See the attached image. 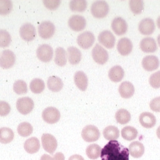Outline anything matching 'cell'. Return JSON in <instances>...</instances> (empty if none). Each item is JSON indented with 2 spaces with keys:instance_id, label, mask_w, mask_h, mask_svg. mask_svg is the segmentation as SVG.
Wrapping results in <instances>:
<instances>
[{
  "instance_id": "ab89813d",
  "label": "cell",
  "mask_w": 160,
  "mask_h": 160,
  "mask_svg": "<svg viewBox=\"0 0 160 160\" xmlns=\"http://www.w3.org/2000/svg\"><path fill=\"white\" fill-rule=\"evenodd\" d=\"M13 4L10 0H0V15H6L12 10Z\"/></svg>"
},
{
  "instance_id": "681fc988",
  "label": "cell",
  "mask_w": 160,
  "mask_h": 160,
  "mask_svg": "<svg viewBox=\"0 0 160 160\" xmlns=\"http://www.w3.org/2000/svg\"><path fill=\"white\" fill-rule=\"evenodd\" d=\"M157 42H158V45L160 47V34L157 37Z\"/></svg>"
},
{
  "instance_id": "ba28073f",
  "label": "cell",
  "mask_w": 160,
  "mask_h": 160,
  "mask_svg": "<svg viewBox=\"0 0 160 160\" xmlns=\"http://www.w3.org/2000/svg\"><path fill=\"white\" fill-rule=\"evenodd\" d=\"M42 119L48 124H55L60 119V111L54 107H48L43 110L42 113Z\"/></svg>"
},
{
  "instance_id": "5b68a950",
  "label": "cell",
  "mask_w": 160,
  "mask_h": 160,
  "mask_svg": "<svg viewBox=\"0 0 160 160\" xmlns=\"http://www.w3.org/2000/svg\"><path fill=\"white\" fill-rule=\"evenodd\" d=\"M95 40V37L93 33L89 31H86L78 35L77 41L82 49H88L93 46Z\"/></svg>"
},
{
  "instance_id": "4dcf8cb0",
  "label": "cell",
  "mask_w": 160,
  "mask_h": 160,
  "mask_svg": "<svg viewBox=\"0 0 160 160\" xmlns=\"http://www.w3.org/2000/svg\"><path fill=\"white\" fill-rule=\"evenodd\" d=\"M55 62L59 66H64L67 63L66 52L62 48H58L55 53Z\"/></svg>"
},
{
  "instance_id": "30bf717a",
  "label": "cell",
  "mask_w": 160,
  "mask_h": 160,
  "mask_svg": "<svg viewBox=\"0 0 160 160\" xmlns=\"http://www.w3.org/2000/svg\"><path fill=\"white\" fill-rule=\"evenodd\" d=\"M15 55L10 50H3L0 57V67L4 69L12 68L15 62Z\"/></svg>"
},
{
  "instance_id": "c3c4849f",
  "label": "cell",
  "mask_w": 160,
  "mask_h": 160,
  "mask_svg": "<svg viewBox=\"0 0 160 160\" xmlns=\"http://www.w3.org/2000/svg\"><path fill=\"white\" fill-rule=\"evenodd\" d=\"M157 26L158 27V28L160 29V16L158 18L157 21Z\"/></svg>"
},
{
  "instance_id": "8992f818",
  "label": "cell",
  "mask_w": 160,
  "mask_h": 160,
  "mask_svg": "<svg viewBox=\"0 0 160 160\" xmlns=\"http://www.w3.org/2000/svg\"><path fill=\"white\" fill-rule=\"evenodd\" d=\"M41 142L43 149L50 154H53L57 148V141L50 133H44L41 137Z\"/></svg>"
},
{
  "instance_id": "7402d4cb",
  "label": "cell",
  "mask_w": 160,
  "mask_h": 160,
  "mask_svg": "<svg viewBox=\"0 0 160 160\" xmlns=\"http://www.w3.org/2000/svg\"><path fill=\"white\" fill-rule=\"evenodd\" d=\"M74 81L77 88L81 91H86L88 86V78L82 71H78L74 75Z\"/></svg>"
},
{
  "instance_id": "d590c367",
  "label": "cell",
  "mask_w": 160,
  "mask_h": 160,
  "mask_svg": "<svg viewBox=\"0 0 160 160\" xmlns=\"http://www.w3.org/2000/svg\"><path fill=\"white\" fill-rule=\"evenodd\" d=\"M17 131L20 136L27 137L30 136L33 132V127L30 123L28 122H23L20 123L18 126Z\"/></svg>"
},
{
  "instance_id": "2e32d148",
  "label": "cell",
  "mask_w": 160,
  "mask_h": 160,
  "mask_svg": "<svg viewBox=\"0 0 160 160\" xmlns=\"http://www.w3.org/2000/svg\"><path fill=\"white\" fill-rule=\"evenodd\" d=\"M138 30L143 35H150L152 34L155 30L154 21L150 18L142 19L139 23Z\"/></svg>"
},
{
  "instance_id": "6da1fadb",
  "label": "cell",
  "mask_w": 160,
  "mask_h": 160,
  "mask_svg": "<svg viewBox=\"0 0 160 160\" xmlns=\"http://www.w3.org/2000/svg\"><path fill=\"white\" fill-rule=\"evenodd\" d=\"M101 160H129V149L117 140H111L101 150Z\"/></svg>"
},
{
  "instance_id": "3957f363",
  "label": "cell",
  "mask_w": 160,
  "mask_h": 160,
  "mask_svg": "<svg viewBox=\"0 0 160 160\" xmlns=\"http://www.w3.org/2000/svg\"><path fill=\"white\" fill-rule=\"evenodd\" d=\"M81 136L82 139L88 142H95L100 138V130L95 126L88 125L83 128Z\"/></svg>"
},
{
  "instance_id": "8fae6325",
  "label": "cell",
  "mask_w": 160,
  "mask_h": 160,
  "mask_svg": "<svg viewBox=\"0 0 160 160\" xmlns=\"http://www.w3.org/2000/svg\"><path fill=\"white\" fill-rule=\"evenodd\" d=\"M53 55V51L50 45L44 44L38 47L37 50V56L38 58L44 62L50 61Z\"/></svg>"
},
{
  "instance_id": "d4e9b609",
  "label": "cell",
  "mask_w": 160,
  "mask_h": 160,
  "mask_svg": "<svg viewBox=\"0 0 160 160\" xmlns=\"http://www.w3.org/2000/svg\"><path fill=\"white\" fill-rule=\"evenodd\" d=\"M124 71L120 66H115L109 71V78L114 82H118L123 79Z\"/></svg>"
},
{
  "instance_id": "5bb4252c",
  "label": "cell",
  "mask_w": 160,
  "mask_h": 160,
  "mask_svg": "<svg viewBox=\"0 0 160 160\" xmlns=\"http://www.w3.org/2000/svg\"><path fill=\"white\" fill-rule=\"evenodd\" d=\"M111 28L116 35L121 36L126 34L128 29V25L126 20L122 18L116 17L112 22Z\"/></svg>"
},
{
  "instance_id": "b9f144b4",
  "label": "cell",
  "mask_w": 160,
  "mask_h": 160,
  "mask_svg": "<svg viewBox=\"0 0 160 160\" xmlns=\"http://www.w3.org/2000/svg\"><path fill=\"white\" fill-rule=\"evenodd\" d=\"M44 6L50 10H56L61 4L60 0H44L42 1Z\"/></svg>"
},
{
  "instance_id": "7bdbcfd3",
  "label": "cell",
  "mask_w": 160,
  "mask_h": 160,
  "mask_svg": "<svg viewBox=\"0 0 160 160\" xmlns=\"http://www.w3.org/2000/svg\"><path fill=\"white\" fill-rule=\"evenodd\" d=\"M11 108L8 102L1 101H0V116L5 117L7 116L10 113Z\"/></svg>"
},
{
  "instance_id": "ffe728a7",
  "label": "cell",
  "mask_w": 160,
  "mask_h": 160,
  "mask_svg": "<svg viewBox=\"0 0 160 160\" xmlns=\"http://www.w3.org/2000/svg\"><path fill=\"white\" fill-rule=\"evenodd\" d=\"M140 47L145 53H153L158 49L156 41L151 37L144 38L140 42Z\"/></svg>"
},
{
  "instance_id": "1f68e13d",
  "label": "cell",
  "mask_w": 160,
  "mask_h": 160,
  "mask_svg": "<svg viewBox=\"0 0 160 160\" xmlns=\"http://www.w3.org/2000/svg\"><path fill=\"white\" fill-rule=\"evenodd\" d=\"M121 136L125 140L132 141L137 138L138 136V131L132 126H126L121 130Z\"/></svg>"
},
{
  "instance_id": "f35d334b",
  "label": "cell",
  "mask_w": 160,
  "mask_h": 160,
  "mask_svg": "<svg viewBox=\"0 0 160 160\" xmlns=\"http://www.w3.org/2000/svg\"><path fill=\"white\" fill-rule=\"evenodd\" d=\"M12 41L10 33L7 30H0V48H6Z\"/></svg>"
},
{
  "instance_id": "44dd1931",
  "label": "cell",
  "mask_w": 160,
  "mask_h": 160,
  "mask_svg": "<svg viewBox=\"0 0 160 160\" xmlns=\"http://www.w3.org/2000/svg\"><path fill=\"white\" fill-rule=\"evenodd\" d=\"M118 91L122 98L129 99L134 95L135 88L129 81H124L120 84Z\"/></svg>"
},
{
  "instance_id": "7c38bea8",
  "label": "cell",
  "mask_w": 160,
  "mask_h": 160,
  "mask_svg": "<svg viewBox=\"0 0 160 160\" xmlns=\"http://www.w3.org/2000/svg\"><path fill=\"white\" fill-rule=\"evenodd\" d=\"M98 41L105 48L111 49L115 44L116 38L113 34L109 30H104L98 35Z\"/></svg>"
},
{
  "instance_id": "277c9868",
  "label": "cell",
  "mask_w": 160,
  "mask_h": 160,
  "mask_svg": "<svg viewBox=\"0 0 160 160\" xmlns=\"http://www.w3.org/2000/svg\"><path fill=\"white\" fill-rule=\"evenodd\" d=\"M93 60L100 65L104 64L109 60V53L101 45L97 44L92 50Z\"/></svg>"
},
{
  "instance_id": "603a6c76",
  "label": "cell",
  "mask_w": 160,
  "mask_h": 160,
  "mask_svg": "<svg viewBox=\"0 0 160 160\" xmlns=\"http://www.w3.org/2000/svg\"><path fill=\"white\" fill-rule=\"evenodd\" d=\"M129 152L132 157L139 158L144 153V146L142 143L139 141H133L129 145Z\"/></svg>"
},
{
  "instance_id": "d6986e66",
  "label": "cell",
  "mask_w": 160,
  "mask_h": 160,
  "mask_svg": "<svg viewBox=\"0 0 160 160\" xmlns=\"http://www.w3.org/2000/svg\"><path fill=\"white\" fill-rule=\"evenodd\" d=\"M139 121L141 125L146 129L153 128L157 123L156 117L150 112L142 113L140 115Z\"/></svg>"
},
{
  "instance_id": "d6a6232c",
  "label": "cell",
  "mask_w": 160,
  "mask_h": 160,
  "mask_svg": "<svg viewBox=\"0 0 160 160\" xmlns=\"http://www.w3.org/2000/svg\"><path fill=\"white\" fill-rule=\"evenodd\" d=\"M115 119L120 124H126L131 120V115L128 110L121 109L116 112Z\"/></svg>"
},
{
  "instance_id": "7a4b0ae2",
  "label": "cell",
  "mask_w": 160,
  "mask_h": 160,
  "mask_svg": "<svg viewBox=\"0 0 160 160\" xmlns=\"http://www.w3.org/2000/svg\"><path fill=\"white\" fill-rule=\"evenodd\" d=\"M90 10L94 17L102 18L108 15L109 6L108 3L105 1H97L92 3Z\"/></svg>"
},
{
  "instance_id": "4fadbf2b",
  "label": "cell",
  "mask_w": 160,
  "mask_h": 160,
  "mask_svg": "<svg viewBox=\"0 0 160 160\" xmlns=\"http://www.w3.org/2000/svg\"><path fill=\"white\" fill-rule=\"evenodd\" d=\"M68 24L72 30L80 32L85 29L86 26V20L81 15H74L69 18Z\"/></svg>"
},
{
  "instance_id": "bcb514c9",
  "label": "cell",
  "mask_w": 160,
  "mask_h": 160,
  "mask_svg": "<svg viewBox=\"0 0 160 160\" xmlns=\"http://www.w3.org/2000/svg\"><path fill=\"white\" fill-rule=\"evenodd\" d=\"M68 160H84V159L80 155H73L71 156Z\"/></svg>"
},
{
  "instance_id": "e575fe53",
  "label": "cell",
  "mask_w": 160,
  "mask_h": 160,
  "mask_svg": "<svg viewBox=\"0 0 160 160\" xmlns=\"http://www.w3.org/2000/svg\"><path fill=\"white\" fill-rule=\"evenodd\" d=\"M30 89L34 93H41L45 89L44 82L40 78H35L30 82Z\"/></svg>"
},
{
  "instance_id": "9a60e30c",
  "label": "cell",
  "mask_w": 160,
  "mask_h": 160,
  "mask_svg": "<svg viewBox=\"0 0 160 160\" xmlns=\"http://www.w3.org/2000/svg\"><path fill=\"white\" fill-rule=\"evenodd\" d=\"M21 37L26 41H31L36 37V29L34 26L30 23L23 24L20 30Z\"/></svg>"
},
{
  "instance_id": "484cf974",
  "label": "cell",
  "mask_w": 160,
  "mask_h": 160,
  "mask_svg": "<svg viewBox=\"0 0 160 160\" xmlns=\"http://www.w3.org/2000/svg\"><path fill=\"white\" fill-rule=\"evenodd\" d=\"M68 56L69 61L71 64L76 65L78 64L82 58L81 52L76 47H69L68 49Z\"/></svg>"
},
{
  "instance_id": "f1b7e54d",
  "label": "cell",
  "mask_w": 160,
  "mask_h": 160,
  "mask_svg": "<svg viewBox=\"0 0 160 160\" xmlns=\"http://www.w3.org/2000/svg\"><path fill=\"white\" fill-rule=\"evenodd\" d=\"M14 138L13 131L8 128H0V142L2 144H8Z\"/></svg>"
},
{
  "instance_id": "4316f807",
  "label": "cell",
  "mask_w": 160,
  "mask_h": 160,
  "mask_svg": "<svg viewBox=\"0 0 160 160\" xmlns=\"http://www.w3.org/2000/svg\"><path fill=\"white\" fill-rule=\"evenodd\" d=\"M48 88L49 90L53 92H60L63 87V82L62 80L55 76H52L48 80Z\"/></svg>"
},
{
  "instance_id": "836d02e7",
  "label": "cell",
  "mask_w": 160,
  "mask_h": 160,
  "mask_svg": "<svg viewBox=\"0 0 160 160\" xmlns=\"http://www.w3.org/2000/svg\"><path fill=\"white\" fill-rule=\"evenodd\" d=\"M88 2L85 0H72L69 3L70 10L73 12H82L86 9Z\"/></svg>"
},
{
  "instance_id": "83f0119b",
  "label": "cell",
  "mask_w": 160,
  "mask_h": 160,
  "mask_svg": "<svg viewBox=\"0 0 160 160\" xmlns=\"http://www.w3.org/2000/svg\"><path fill=\"white\" fill-rule=\"evenodd\" d=\"M103 136L106 140H117L120 137V130L114 126H109L103 130Z\"/></svg>"
},
{
  "instance_id": "60d3db41",
  "label": "cell",
  "mask_w": 160,
  "mask_h": 160,
  "mask_svg": "<svg viewBox=\"0 0 160 160\" xmlns=\"http://www.w3.org/2000/svg\"><path fill=\"white\" fill-rule=\"evenodd\" d=\"M149 84L154 89L160 88V70L151 75L149 78Z\"/></svg>"
},
{
  "instance_id": "8d00e7d4",
  "label": "cell",
  "mask_w": 160,
  "mask_h": 160,
  "mask_svg": "<svg viewBox=\"0 0 160 160\" xmlns=\"http://www.w3.org/2000/svg\"><path fill=\"white\" fill-rule=\"evenodd\" d=\"M144 2L142 0H130L129 7L131 11L135 15L140 14L144 9Z\"/></svg>"
},
{
  "instance_id": "7dc6e473",
  "label": "cell",
  "mask_w": 160,
  "mask_h": 160,
  "mask_svg": "<svg viewBox=\"0 0 160 160\" xmlns=\"http://www.w3.org/2000/svg\"><path fill=\"white\" fill-rule=\"evenodd\" d=\"M157 135L158 138L160 140V126L158 128V129L157 130Z\"/></svg>"
},
{
  "instance_id": "ac0fdd59",
  "label": "cell",
  "mask_w": 160,
  "mask_h": 160,
  "mask_svg": "<svg viewBox=\"0 0 160 160\" xmlns=\"http://www.w3.org/2000/svg\"><path fill=\"white\" fill-rule=\"evenodd\" d=\"M117 50L122 56L129 55L133 49V44L130 39L128 38H121L117 44Z\"/></svg>"
},
{
  "instance_id": "f6af8a7d",
  "label": "cell",
  "mask_w": 160,
  "mask_h": 160,
  "mask_svg": "<svg viewBox=\"0 0 160 160\" xmlns=\"http://www.w3.org/2000/svg\"><path fill=\"white\" fill-rule=\"evenodd\" d=\"M151 110L155 112H160V97H156L150 102Z\"/></svg>"
},
{
  "instance_id": "f546056e",
  "label": "cell",
  "mask_w": 160,
  "mask_h": 160,
  "mask_svg": "<svg viewBox=\"0 0 160 160\" xmlns=\"http://www.w3.org/2000/svg\"><path fill=\"white\" fill-rule=\"evenodd\" d=\"M101 148L97 144H92L88 146L86 150V155L91 160H97L101 155Z\"/></svg>"
},
{
  "instance_id": "9c48e42d",
  "label": "cell",
  "mask_w": 160,
  "mask_h": 160,
  "mask_svg": "<svg viewBox=\"0 0 160 160\" xmlns=\"http://www.w3.org/2000/svg\"><path fill=\"white\" fill-rule=\"evenodd\" d=\"M34 108V102L29 97L20 98L17 101V109L20 113L28 115Z\"/></svg>"
},
{
  "instance_id": "52a82bcc",
  "label": "cell",
  "mask_w": 160,
  "mask_h": 160,
  "mask_svg": "<svg viewBox=\"0 0 160 160\" xmlns=\"http://www.w3.org/2000/svg\"><path fill=\"white\" fill-rule=\"evenodd\" d=\"M38 34L41 38L44 40L52 38L55 32V25L50 21H44L38 26Z\"/></svg>"
},
{
  "instance_id": "ee69618b",
  "label": "cell",
  "mask_w": 160,
  "mask_h": 160,
  "mask_svg": "<svg viewBox=\"0 0 160 160\" xmlns=\"http://www.w3.org/2000/svg\"><path fill=\"white\" fill-rule=\"evenodd\" d=\"M40 160H65V157L61 152H58L55 153L53 158L49 155L44 154L41 157Z\"/></svg>"
},
{
  "instance_id": "74e56055",
  "label": "cell",
  "mask_w": 160,
  "mask_h": 160,
  "mask_svg": "<svg viewBox=\"0 0 160 160\" xmlns=\"http://www.w3.org/2000/svg\"><path fill=\"white\" fill-rule=\"evenodd\" d=\"M13 91L18 95L26 94L28 92V85L23 80H17L13 84Z\"/></svg>"
},
{
  "instance_id": "cb8c5ba5",
  "label": "cell",
  "mask_w": 160,
  "mask_h": 160,
  "mask_svg": "<svg viewBox=\"0 0 160 160\" xmlns=\"http://www.w3.org/2000/svg\"><path fill=\"white\" fill-rule=\"evenodd\" d=\"M24 148L28 153L30 154L35 153L40 150V141L36 137L30 138L25 141L24 144Z\"/></svg>"
},
{
  "instance_id": "e0dca14e",
  "label": "cell",
  "mask_w": 160,
  "mask_h": 160,
  "mask_svg": "<svg viewBox=\"0 0 160 160\" xmlns=\"http://www.w3.org/2000/svg\"><path fill=\"white\" fill-rule=\"evenodd\" d=\"M142 66L146 71L151 72L157 70L160 66V60L155 55H148L142 61Z\"/></svg>"
}]
</instances>
